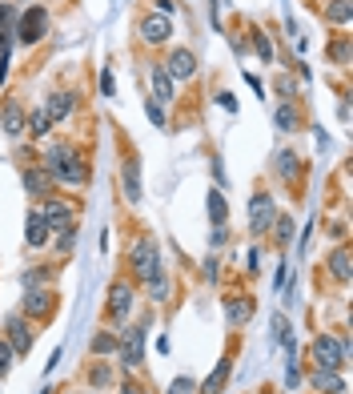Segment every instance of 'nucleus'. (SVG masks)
<instances>
[{
    "label": "nucleus",
    "mask_w": 353,
    "mask_h": 394,
    "mask_svg": "<svg viewBox=\"0 0 353 394\" xmlns=\"http://www.w3.org/2000/svg\"><path fill=\"white\" fill-rule=\"evenodd\" d=\"M45 173L57 185H84L89 181V165H84V153L77 145L61 141V145H52L45 153Z\"/></svg>",
    "instance_id": "f257e3e1"
},
{
    "label": "nucleus",
    "mask_w": 353,
    "mask_h": 394,
    "mask_svg": "<svg viewBox=\"0 0 353 394\" xmlns=\"http://www.w3.org/2000/svg\"><path fill=\"white\" fill-rule=\"evenodd\" d=\"M128 262H133V274H137L144 286L165 274V265H160V249H157L153 238H137V242L128 246Z\"/></svg>",
    "instance_id": "f03ea898"
},
{
    "label": "nucleus",
    "mask_w": 353,
    "mask_h": 394,
    "mask_svg": "<svg viewBox=\"0 0 353 394\" xmlns=\"http://www.w3.org/2000/svg\"><path fill=\"white\" fill-rule=\"evenodd\" d=\"M13 36L20 45H40L48 36V8L45 4H29L24 13H16V29Z\"/></svg>",
    "instance_id": "7ed1b4c3"
},
{
    "label": "nucleus",
    "mask_w": 353,
    "mask_h": 394,
    "mask_svg": "<svg viewBox=\"0 0 353 394\" xmlns=\"http://www.w3.org/2000/svg\"><path fill=\"white\" fill-rule=\"evenodd\" d=\"M350 358V346L341 342L337 334H317L313 338V362H317L321 370H341Z\"/></svg>",
    "instance_id": "20e7f679"
},
{
    "label": "nucleus",
    "mask_w": 353,
    "mask_h": 394,
    "mask_svg": "<svg viewBox=\"0 0 353 394\" xmlns=\"http://www.w3.org/2000/svg\"><path fill=\"white\" fill-rule=\"evenodd\" d=\"M137 33H141V41L149 49H160V45H169V36H173V20L160 17V13H149V17H141Z\"/></svg>",
    "instance_id": "39448f33"
},
{
    "label": "nucleus",
    "mask_w": 353,
    "mask_h": 394,
    "mask_svg": "<svg viewBox=\"0 0 353 394\" xmlns=\"http://www.w3.org/2000/svg\"><path fill=\"white\" fill-rule=\"evenodd\" d=\"M40 217H45L48 233L73 230V205H68V201H61V197H48V201H45V210H40Z\"/></svg>",
    "instance_id": "423d86ee"
},
{
    "label": "nucleus",
    "mask_w": 353,
    "mask_h": 394,
    "mask_svg": "<svg viewBox=\"0 0 353 394\" xmlns=\"http://www.w3.org/2000/svg\"><path fill=\"white\" fill-rule=\"evenodd\" d=\"M273 217H277L273 197L269 194H253V201H249V230H253V233H265L273 226Z\"/></svg>",
    "instance_id": "0eeeda50"
},
{
    "label": "nucleus",
    "mask_w": 353,
    "mask_h": 394,
    "mask_svg": "<svg viewBox=\"0 0 353 394\" xmlns=\"http://www.w3.org/2000/svg\"><path fill=\"white\" fill-rule=\"evenodd\" d=\"M144 334H149V326H133V330L121 334V350H117V354H121L125 366H137V362L144 358Z\"/></svg>",
    "instance_id": "6e6552de"
},
{
    "label": "nucleus",
    "mask_w": 353,
    "mask_h": 394,
    "mask_svg": "<svg viewBox=\"0 0 353 394\" xmlns=\"http://www.w3.org/2000/svg\"><path fill=\"white\" fill-rule=\"evenodd\" d=\"M128 314H133V286L121 278V282H112V290H109V318L125 322Z\"/></svg>",
    "instance_id": "1a4fd4ad"
},
{
    "label": "nucleus",
    "mask_w": 353,
    "mask_h": 394,
    "mask_svg": "<svg viewBox=\"0 0 353 394\" xmlns=\"http://www.w3.org/2000/svg\"><path fill=\"white\" fill-rule=\"evenodd\" d=\"M253 310H257L253 294H233V298H225V318H229V326H249Z\"/></svg>",
    "instance_id": "9d476101"
},
{
    "label": "nucleus",
    "mask_w": 353,
    "mask_h": 394,
    "mask_svg": "<svg viewBox=\"0 0 353 394\" xmlns=\"http://www.w3.org/2000/svg\"><path fill=\"white\" fill-rule=\"evenodd\" d=\"M165 73H169L173 81H193V77H197V57H193V49H173L169 52Z\"/></svg>",
    "instance_id": "9b49d317"
},
{
    "label": "nucleus",
    "mask_w": 353,
    "mask_h": 394,
    "mask_svg": "<svg viewBox=\"0 0 353 394\" xmlns=\"http://www.w3.org/2000/svg\"><path fill=\"white\" fill-rule=\"evenodd\" d=\"M24 121H29V117L20 109V101H4V105H0V133H4V137H20V133H24Z\"/></svg>",
    "instance_id": "f8f14e48"
},
{
    "label": "nucleus",
    "mask_w": 353,
    "mask_h": 394,
    "mask_svg": "<svg viewBox=\"0 0 353 394\" xmlns=\"http://www.w3.org/2000/svg\"><path fill=\"white\" fill-rule=\"evenodd\" d=\"M24 189H29V197H40V201H48L52 197V189H57V181L45 173V165H36V169H24Z\"/></svg>",
    "instance_id": "ddd939ff"
},
{
    "label": "nucleus",
    "mask_w": 353,
    "mask_h": 394,
    "mask_svg": "<svg viewBox=\"0 0 353 394\" xmlns=\"http://www.w3.org/2000/svg\"><path fill=\"white\" fill-rule=\"evenodd\" d=\"M4 334H8V346H13V354H29V346H32V326H29V318H8Z\"/></svg>",
    "instance_id": "4468645a"
},
{
    "label": "nucleus",
    "mask_w": 353,
    "mask_h": 394,
    "mask_svg": "<svg viewBox=\"0 0 353 394\" xmlns=\"http://www.w3.org/2000/svg\"><path fill=\"white\" fill-rule=\"evenodd\" d=\"M121 189H125L133 205L141 201V165H137V157H125V165H121Z\"/></svg>",
    "instance_id": "2eb2a0df"
},
{
    "label": "nucleus",
    "mask_w": 353,
    "mask_h": 394,
    "mask_svg": "<svg viewBox=\"0 0 353 394\" xmlns=\"http://www.w3.org/2000/svg\"><path fill=\"white\" fill-rule=\"evenodd\" d=\"M48 226H45V217H40V210H29V217H24V242H29L32 249H40L48 246Z\"/></svg>",
    "instance_id": "dca6fc26"
},
{
    "label": "nucleus",
    "mask_w": 353,
    "mask_h": 394,
    "mask_svg": "<svg viewBox=\"0 0 353 394\" xmlns=\"http://www.w3.org/2000/svg\"><path fill=\"white\" fill-rule=\"evenodd\" d=\"M13 29H16V4H8V0H4V4H0V57H8V52H13Z\"/></svg>",
    "instance_id": "f3484780"
},
{
    "label": "nucleus",
    "mask_w": 353,
    "mask_h": 394,
    "mask_svg": "<svg viewBox=\"0 0 353 394\" xmlns=\"http://www.w3.org/2000/svg\"><path fill=\"white\" fill-rule=\"evenodd\" d=\"M149 85H153V101H160V105L173 101V77L165 73V65H149Z\"/></svg>",
    "instance_id": "a211bd4d"
},
{
    "label": "nucleus",
    "mask_w": 353,
    "mask_h": 394,
    "mask_svg": "<svg viewBox=\"0 0 353 394\" xmlns=\"http://www.w3.org/2000/svg\"><path fill=\"white\" fill-rule=\"evenodd\" d=\"M52 306H57V298L48 294V290H29V294H24V314H29V318H48Z\"/></svg>",
    "instance_id": "6ab92c4d"
},
{
    "label": "nucleus",
    "mask_w": 353,
    "mask_h": 394,
    "mask_svg": "<svg viewBox=\"0 0 353 394\" xmlns=\"http://www.w3.org/2000/svg\"><path fill=\"white\" fill-rule=\"evenodd\" d=\"M273 125H277V133H297L301 129V113H297V105H293V101H281L277 113H273Z\"/></svg>",
    "instance_id": "aec40b11"
},
{
    "label": "nucleus",
    "mask_w": 353,
    "mask_h": 394,
    "mask_svg": "<svg viewBox=\"0 0 353 394\" xmlns=\"http://www.w3.org/2000/svg\"><path fill=\"white\" fill-rule=\"evenodd\" d=\"M229 374H233V358H221V362H217V370L201 382V394H221L225 382H229Z\"/></svg>",
    "instance_id": "412c9836"
},
{
    "label": "nucleus",
    "mask_w": 353,
    "mask_h": 394,
    "mask_svg": "<svg viewBox=\"0 0 353 394\" xmlns=\"http://www.w3.org/2000/svg\"><path fill=\"white\" fill-rule=\"evenodd\" d=\"M309 382H313V386H317L321 394H345V378L337 374V370H321V366H317Z\"/></svg>",
    "instance_id": "4be33fe9"
},
{
    "label": "nucleus",
    "mask_w": 353,
    "mask_h": 394,
    "mask_svg": "<svg viewBox=\"0 0 353 394\" xmlns=\"http://www.w3.org/2000/svg\"><path fill=\"white\" fill-rule=\"evenodd\" d=\"M73 105H77V97H73V93H52V97H48V105H45L48 121H52V125H57V121H64V117L73 113Z\"/></svg>",
    "instance_id": "5701e85b"
},
{
    "label": "nucleus",
    "mask_w": 353,
    "mask_h": 394,
    "mask_svg": "<svg viewBox=\"0 0 353 394\" xmlns=\"http://www.w3.org/2000/svg\"><path fill=\"white\" fill-rule=\"evenodd\" d=\"M205 210H209V221H213V226H225V221H229V201H225L221 189H213V194H209Z\"/></svg>",
    "instance_id": "b1692460"
},
{
    "label": "nucleus",
    "mask_w": 353,
    "mask_h": 394,
    "mask_svg": "<svg viewBox=\"0 0 353 394\" xmlns=\"http://www.w3.org/2000/svg\"><path fill=\"white\" fill-rule=\"evenodd\" d=\"M329 274H333L337 282H350V249L337 246L333 254H329Z\"/></svg>",
    "instance_id": "393cba45"
},
{
    "label": "nucleus",
    "mask_w": 353,
    "mask_h": 394,
    "mask_svg": "<svg viewBox=\"0 0 353 394\" xmlns=\"http://www.w3.org/2000/svg\"><path fill=\"white\" fill-rule=\"evenodd\" d=\"M144 117H149V125H153V129H169V113H165V105H160V101H144Z\"/></svg>",
    "instance_id": "a878e982"
},
{
    "label": "nucleus",
    "mask_w": 353,
    "mask_h": 394,
    "mask_svg": "<svg viewBox=\"0 0 353 394\" xmlns=\"http://www.w3.org/2000/svg\"><path fill=\"white\" fill-rule=\"evenodd\" d=\"M297 165H301V161H297V153H293V149H281V153H277V173H281L285 181L297 177Z\"/></svg>",
    "instance_id": "bb28decb"
},
{
    "label": "nucleus",
    "mask_w": 353,
    "mask_h": 394,
    "mask_svg": "<svg viewBox=\"0 0 353 394\" xmlns=\"http://www.w3.org/2000/svg\"><path fill=\"white\" fill-rule=\"evenodd\" d=\"M48 129H52V121H48L45 109H36V113H32L29 121H24V133H29V137H45Z\"/></svg>",
    "instance_id": "cd10ccee"
},
{
    "label": "nucleus",
    "mask_w": 353,
    "mask_h": 394,
    "mask_svg": "<svg viewBox=\"0 0 353 394\" xmlns=\"http://www.w3.org/2000/svg\"><path fill=\"white\" fill-rule=\"evenodd\" d=\"M325 17L333 20V24H350V20H353L350 0H329V8H325Z\"/></svg>",
    "instance_id": "c85d7f7f"
},
{
    "label": "nucleus",
    "mask_w": 353,
    "mask_h": 394,
    "mask_svg": "<svg viewBox=\"0 0 353 394\" xmlns=\"http://www.w3.org/2000/svg\"><path fill=\"white\" fill-rule=\"evenodd\" d=\"M253 52L261 57V61H273V41L265 29H253Z\"/></svg>",
    "instance_id": "c756f323"
},
{
    "label": "nucleus",
    "mask_w": 353,
    "mask_h": 394,
    "mask_svg": "<svg viewBox=\"0 0 353 394\" xmlns=\"http://www.w3.org/2000/svg\"><path fill=\"white\" fill-rule=\"evenodd\" d=\"M269 230H277V246H289L293 242V217H273Z\"/></svg>",
    "instance_id": "7c9ffc66"
},
{
    "label": "nucleus",
    "mask_w": 353,
    "mask_h": 394,
    "mask_svg": "<svg viewBox=\"0 0 353 394\" xmlns=\"http://www.w3.org/2000/svg\"><path fill=\"white\" fill-rule=\"evenodd\" d=\"M121 350V338H112V334H96L93 338V354H117Z\"/></svg>",
    "instance_id": "2f4dec72"
},
{
    "label": "nucleus",
    "mask_w": 353,
    "mask_h": 394,
    "mask_svg": "<svg viewBox=\"0 0 353 394\" xmlns=\"http://www.w3.org/2000/svg\"><path fill=\"white\" fill-rule=\"evenodd\" d=\"M149 298H153V302H165V298H169V278H165V274L149 282Z\"/></svg>",
    "instance_id": "473e14b6"
},
{
    "label": "nucleus",
    "mask_w": 353,
    "mask_h": 394,
    "mask_svg": "<svg viewBox=\"0 0 353 394\" xmlns=\"http://www.w3.org/2000/svg\"><path fill=\"white\" fill-rule=\"evenodd\" d=\"M73 246H77V230H61L57 233V249H61V254H73Z\"/></svg>",
    "instance_id": "72a5a7b5"
},
{
    "label": "nucleus",
    "mask_w": 353,
    "mask_h": 394,
    "mask_svg": "<svg viewBox=\"0 0 353 394\" xmlns=\"http://www.w3.org/2000/svg\"><path fill=\"white\" fill-rule=\"evenodd\" d=\"M329 52H333V61H337V65H345V61H350V41L341 36V41H337V45H333Z\"/></svg>",
    "instance_id": "f704fd0d"
},
{
    "label": "nucleus",
    "mask_w": 353,
    "mask_h": 394,
    "mask_svg": "<svg viewBox=\"0 0 353 394\" xmlns=\"http://www.w3.org/2000/svg\"><path fill=\"white\" fill-rule=\"evenodd\" d=\"M297 382H301V370H297V358H289V370H285V386H289V391H297Z\"/></svg>",
    "instance_id": "c9c22d12"
},
{
    "label": "nucleus",
    "mask_w": 353,
    "mask_h": 394,
    "mask_svg": "<svg viewBox=\"0 0 353 394\" xmlns=\"http://www.w3.org/2000/svg\"><path fill=\"white\" fill-rule=\"evenodd\" d=\"M277 93L285 101H293V93H297V85H293V77H277Z\"/></svg>",
    "instance_id": "e433bc0d"
},
{
    "label": "nucleus",
    "mask_w": 353,
    "mask_h": 394,
    "mask_svg": "<svg viewBox=\"0 0 353 394\" xmlns=\"http://www.w3.org/2000/svg\"><path fill=\"white\" fill-rule=\"evenodd\" d=\"M8 366H13V346L0 342V374H8Z\"/></svg>",
    "instance_id": "4c0bfd02"
},
{
    "label": "nucleus",
    "mask_w": 353,
    "mask_h": 394,
    "mask_svg": "<svg viewBox=\"0 0 353 394\" xmlns=\"http://www.w3.org/2000/svg\"><path fill=\"white\" fill-rule=\"evenodd\" d=\"M169 394H193V378H173Z\"/></svg>",
    "instance_id": "58836bf2"
},
{
    "label": "nucleus",
    "mask_w": 353,
    "mask_h": 394,
    "mask_svg": "<svg viewBox=\"0 0 353 394\" xmlns=\"http://www.w3.org/2000/svg\"><path fill=\"white\" fill-rule=\"evenodd\" d=\"M100 89H105V97H112V93H117V85H112V73H109V68H100Z\"/></svg>",
    "instance_id": "ea45409f"
},
{
    "label": "nucleus",
    "mask_w": 353,
    "mask_h": 394,
    "mask_svg": "<svg viewBox=\"0 0 353 394\" xmlns=\"http://www.w3.org/2000/svg\"><path fill=\"white\" fill-rule=\"evenodd\" d=\"M217 105L229 109V113H237V97H233V93H217Z\"/></svg>",
    "instance_id": "a19ab883"
},
{
    "label": "nucleus",
    "mask_w": 353,
    "mask_h": 394,
    "mask_svg": "<svg viewBox=\"0 0 353 394\" xmlns=\"http://www.w3.org/2000/svg\"><path fill=\"white\" fill-rule=\"evenodd\" d=\"M245 81H249V89H253L257 97H265V85H261V77H253V73H245Z\"/></svg>",
    "instance_id": "79ce46f5"
},
{
    "label": "nucleus",
    "mask_w": 353,
    "mask_h": 394,
    "mask_svg": "<svg viewBox=\"0 0 353 394\" xmlns=\"http://www.w3.org/2000/svg\"><path fill=\"white\" fill-rule=\"evenodd\" d=\"M213 177H217V185H229V173H225L221 161H213Z\"/></svg>",
    "instance_id": "37998d69"
},
{
    "label": "nucleus",
    "mask_w": 353,
    "mask_h": 394,
    "mask_svg": "<svg viewBox=\"0 0 353 394\" xmlns=\"http://www.w3.org/2000/svg\"><path fill=\"white\" fill-rule=\"evenodd\" d=\"M217 274H221V265H217V258H209V262H205V278L213 282V278H217Z\"/></svg>",
    "instance_id": "c03bdc74"
},
{
    "label": "nucleus",
    "mask_w": 353,
    "mask_h": 394,
    "mask_svg": "<svg viewBox=\"0 0 353 394\" xmlns=\"http://www.w3.org/2000/svg\"><path fill=\"white\" fill-rule=\"evenodd\" d=\"M173 8H176L173 0H157V13H160V17H173Z\"/></svg>",
    "instance_id": "a18cd8bd"
},
{
    "label": "nucleus",
    "mask_w": 353,
    "mask_h": 394,
    "mask_svg": "<svg viewBox=\"0 0 353 394\" xmlns=\"http://www.w3.org/2000/svg\"><path fill=\"white\" fill-rule=\"evenodd\" d=\"M109 370H105V366H96V370H93V382H96V386H100V382H109Z\"/></svg>",
    "instance_id": "49530a36"
},
{
    "label": "nucleus",
    "mask_w": 353,
    "mask_h": 394,
    "mask_svg": "<svg viewBox=\"0 0 353 394\" xmlns=\"http://www.w3.org/2000/svg\"><path fill=\"white\" fill-rule=\"evenodd\" d=\"M8 81V57H0V85Z\"/></svg>",
    "instance_id": "de8ad7c7"
}]
</instances>
